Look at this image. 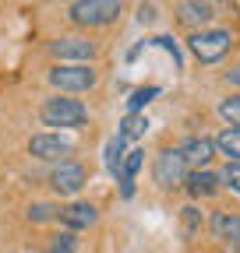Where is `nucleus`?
Returning <instances> with one entry per match:
<instances>
[{
	"label": "nucleus",
	"mask_w": 240,
	"mask_h": 253,
	"mask_svg": "<svg viewBox=\"0 0 240 253\" xmlns=\"http://www.w3.org/2000/svg\"><path fill=\"white\" fill-rule=\"evenodd\" d=\"M184 186H187L191 197H212L216 190H219V176L208 172V169H191L187 179H184Z\"/></svg>",
	"instance_id": "ddd939ff"
},
{
	"label": "nucleus",
	"mask_w": 240,
	"mask_h": 253,
	"mask_svg": "<svg viewBox=\"0 0 240 253\" xmlns=\"http://www.w3.org/2000/svg\"><path fill=\"white\" fill-rule=\"evenodd\" d=\"M219 186H226L230 194H240V162H226V169L219 172Z\"/></svg>",
	"instance_id": "aec40b11"
},
{
	"label": "nucleus",
	"mask_w": 240,
	"mask_h": 253,
	"mask_svg": "<svg viewBox=\"0 0 240 253\" xmlns=\"http://www.w3.org/2000/svg\"><path fill=\"white\" fill-rule=\"evenodd\" d=\"M120 11H124V0H74L67 18L78 28H103V25H113Z\"/></svg>",
	"instance_id": "f257e3e1"
},
{
	"label": "nucleus",
	"mask_w": 240,
	"mask_h": 253,
	"mask_svg": "<svg viewBox=\"0 0 240 253\" xmlns=\"http://www.w3.org/2000/svg\"><path fill=\"white\" fill-rule=\"evenodd\" d=\"M39 120L46 126H81L88 120V109L78 102V99H64V95H53V99L43 102L39 109Z\"/></svg>",
	"instance_id": "20e7f679"
},
{
	"label": "nucleus",
	"mask_w": 240,
	"mask_h": 253,
	"mask_svg": "<svg viewBox=\"0 0 240 253\" xmlns=\"http://www.w3.org/2000/svg\"><path fill=\"white\" fill-rule=\"evenodd\" d=\"M138 21H141V25L156 21V7H145V4H141V11H138Z\"/></svg>",
	"instance_id": "b1692460"
},
{
	"label": "nucleus",
	"mask_w": 240,
	"mask_h": 253,
	"mask_svg": "<svg viewBox=\"0 0 240 253\" xmlns=\"http://www.w3.org/2000/svg\"><path fill=\"white\" fill-rule=\"evenodd\" d=\"M233 46V36L226 28H201L187 39V49L201 60V63H219Z\"/></svg>",
	"instance_id": "7ed1b4c3"
},
{
	"label": "nucleus",
	"mask_w": 240,
	"mask_h": 253,
	"mask_svg": "<svg viewBox=\"0 0 240 253\" xmlns=\"http://www.w3.org/2000/svg\"><path fill=\"white\" fill-rule=\"evenodd\" d=\"M99 81V74L88 67V63H60L50 71V84L64 95H78V91H92Z\"/></svg>",
	"instance_id": "f03ea898"
},
{
	"label": "nucleus",
	"mask_w": 240,
	"mask_h": 253,
	"mask_svg": "<svg viewBox=\"0 0 240 253\" xmlns=\"http://www.w3.org/2000/svg\"><path fill=\"white\" fill-rule=\"evenodd\" d=\"M180 229H184V239H194V236H201V229H205V218H201V208L187 204L184 211H180Z\"/></svg>",
	"instance_id": "dca6fc26"
},
{
	"label": "nucleus",
	"mask_w": 240,
	"mask_h": 253,
	"mask_svg": "<svg viewBox=\"0 0 240 253\" xmlns=\"http://www.w3.org/2000/svg\"><path fill=\"white\" fill-rule=\"evenodd\" d=\"M71 151H74L71 141L57 137V134H36V137H28V155L43 158V162H67Z\"/></svg>",
	"instance_id": "0eeeda50"
},
{
	"label": "nucleus",
	"mask_w": 240,
	"mask_h": 253,
	"mask_svg": "<svg viewBox=\"0 0 240 253\" xmlns=\"http://www.w3.org/2000/svg\"><path fill=\"white\" fill-rule=\"evenodd\" d=\"M212 144L219 155H226V162H240V126H226Z\"/></svg>",
	"instance_id": "2eb2a0df"
},
{
	"label": "nucleus",
	"mask_w": 240,
	"mask_h": 253,
	"mask_svg": "<svg viewBox=\"0 0 240 253\" xmlns=\"http://www.w3.org/2000/svg\"><path fill=\"white\" fill-rule=\"evenodd\" d=\"M226 81H230V84H240V67H237V71H230V74H226Z\"/></svg>",
	"instance_id": "393cba45"
},
{
	"label": "nucleus",
	"mask_w": 240,
	"mask_h": 253,
	"mask_svg": "<svg viewBox=\"0 0 240 253\" xmlns=\"http://www.w3.org/2000/svg\"><path fill=\"white\" fill-rule=\"evenodd\" d=\"M212 18H216V11L208 7L205 0H184V4H180V21L191 25V28H198V32L212 21Z\"/></svg>",
	"instance_id": "4468645a"
},
{
	"label": "nucleus",
	"mask_w": 240,
	"mask_h": 253,
	"mask_svg": "<svg viewBox=\"0 0 240 253\" xmlns=\"http://www.w3.org/2000/svg\"><path fill=\"white\" fill-rule=\"evenodd\" d=\"M50 53L60 56V60H71V63H88L96 56V42H88L81 36H67V39H57L50 46Z\"/></svg>",
	"instance_id": "1a4fd4ad"
},
{
	"label": "nucleus",
	"mask_w": 240,
	"mask_h": 253,
	"mask_svg": "<svg viewBox=\"0 0 240 253\" xmlns=\"http://www.w3.org/2000/svg\"><path fill=\"white\" fill-rule=\"evenodd\" d=\"M145 130H148V120H145L141 113H127V116H124V123H120V134H117V137H124V141H138V137H145Z\"/></svg>",
	"instance_id": "f3484780"
},
{
	"label": "nucleus",
	"mask_w": 240,
	"mask_h": 253,
	"mask_svg": "<svg viewBox=\"0 0 240 253\" xmlns=\"http://www.w3.org/2000/svg\"><path fill=\"white\" fill-rule=\"evenodd\" d=\"M120 162H124V137H110V144H106V169L117 176Z\"/></svg>",
	"instance_id": "6ab92c4d"
},
{
	"label": "nucleus",
	"mask_w": 240,
	"mask_h": 253,
	"mask_svg": "<svg viewBox=\"0 0 240 253\" xmlns=\"http://www.w3.org/2000/svg\"><path fill=\"white\" fill-rule=\"evenodd\" d=\"M57 211L60 208H53V204H32L28 208V221H50V218H57Z\"/></svg>",
	"instance_id": "4be33fe9"
},
{
	"label": "nucleus",
	"mask_w": 240,
	"mask_h": 253,
	"mask_svg": "<svg viewBox=\"0 0 240 253\" xmlns=\"http://www.w3.org/2000/svg\"><path fill=\"white\" fill-rule=\"evenodd\" d=\"M177 151L184 155L187 169H205L208 162H212V155H216V144H212V137H187Z\"/></svg>",
	"instance_id": "9b49d317"
},
{
	"label": "nucleus",
	"mask_w": 240,
	"mask_h": 253,
	"mask_svg": "<svg viewBox=\"0 0 240 253\" xmlns=\"http://www.w3.org/2000/svg\"><path fill=\"white\" fill-rule=\"evenodd\" d=\"M219 116H223L230 126H240V95H230V99L219 102Z\"/></svg>",
	"instance_id": "412c9836"
},
{
	"label": "nucleus",
	"mask_w": 240,
	"mask_h": 253,
	"mask_svg": "<svg viewBox=\"0 0 240 253\" xmlns=\"http://www.w3.org/2000/svg\"><path fill=\"white\" fill-rule=\"evenodd\" d=\"M46 253H78V236L74 232H57L53 239H50V250Z\"/></svg>",
	"instance_id": "a211bd4d"
},
{
	"label": "nucleus",
	"mask_w": 240,
	"mask_h": 253,
	"mask_svg": "<svg viewBox=\"0 0 240 253\" xmlns=\"http://www.w3.org/2000/svg\"><path fill=\"white\" fill-rule=\"evenodd\" d=\"M85 183H88V172H85V166H78V162H57L53 172H50V186H53V194H60V197L81 194Z\"/></svg>",
	"instance_id": "423d86ee"
},
{
	"label": "nucleus",
	"mask_w": 240,
	"mask_h": 253,
	"mask_svg": "<svg viewBox=\"0 0 240 253\" xmlns=\"http://www.w3.org/2000/svg\"><path fill=\"white\" fill-rule=\"evenodd\" d=\"M141 162H145V151H141V148L127 151V155H124V162H120L117 179H120V194H124V197H131V194H134V176H138Z\"/></svg>",
	"instance_id": "f8f14e48"
},
{
	"label": "nucleus",
	"mask_w": 240,
	"mask_h": 253,
	"mask_svg": "<svg viewBox=\"0 0 240 253\" xmlns=\"http://www.w3.org/2000/svg\"><path fill=\"white\" fill-rule=\"evenodd\" d=\"M57 218L64 221V229H67V232H78V229L96 225L99 211H96L92 204H85V201H74V204H67V208H60V211H57Z\"/></svg>",
	"instance_id": "9d476101"
},
{
	"label": "nucleus",
	"mask_w": 240,
	"mask_h": 253,
	"mask_svg": "<svg viewBox=\"0 0 240 253\" xmlns=\"http://www.w3.org/2000/svg\"><path fill=\"white\" fill-rule=\"evenodd\" d=\"M208 229H212V239H219L223 246L240 250V214H233V211H216L212 221H208Z\"/></svg>",
	"instance_id": "6e6552de"
},
{
	"label": "nucleus",
	"mask_w": 240,
	"mask_h": 253,
	"mask_svg": "<svg viewBox=\"0 0 240 253\" xmlns=\"http://www.w3.org/2000/svg\"><path fill=\"white\" fill-rule=\"evenodd\" d=\"M187 162H184V155H180L177 148H163L156 155V162H152V179L163 186V190H173V186H184L187 179Z\"/></svg>",
	"instance_id": "39448f33"
},
{
	"label": "nucleus",
	"mask_w": 240,
	"mask_h": 253,
	"mask_svg": "<svg viewBox=\"0 0 240 253\" xmlns=\"http://www.w3.org/2000/svg\"><path fill=\"white\" fill-rule=\"evenodd\" d=\"M152 95H156V88H141V91H134V99H131V113H138L148 99H152Z\"/></svg>",
	"instance_id": "5701e85b"
}]
</instances>
